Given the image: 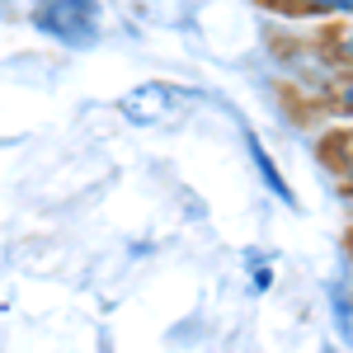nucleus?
Here are the masks:
<instances>
[{"label": "nucleus", "mask_w": 353, "mask_h": 353, "mask_svg": "<svg viewBox=\"0 0 353 353\" xmlns=\"http://www.w3.org/2000/svg\"><path fill=\"white\" fill-rule=\"evenodd\" d=\"M193 104H198V94L184 90V85H170V81H146L118 99L123 118L137 123V128H174L179 118H189Z\"/></svg>", "instance_id": "obj_1"}, {"label": "nucleus", "mask_w": 353, "mask_h": 353, "mask_svg": "<svg viewBox=\"0 0 353 353\" xmlns=\"http://www.w3.org/2000/svg\"><path fill=\"white\" fill-rule=\"evenodd\" d=\"M33 28L66 48L99 43V0H33Z\"/></svg>", "instance_id": "obj_2"}, {"label": "nucleus", "mask_w": 353, "mask_h": 353, "mask_svg": "<svg viewBox=\"0 0 353 353\" xmlns=\"http://www.w3.org/2000/svg\"><path fill=\"white\" fill-rule=\"evenodd\" d=\"M250 141V161H254V170H259V179H264V189L278 198V203H288V208H297V193L288 189V179H283V170L269 161V151H264V141L259 137H245Z\"/></svg>", "instance_id": "obj_3"}, {"label": "nucleus", "mask_w": 353, "mask_h": 353, "mask_svg": "<svg viewBox=\"0 0 353 353\" xmlns=\"http://www.w3.org/2000/svg\"><path fill=\"white\" fill-rule=\"evenodd\" d=\"M330 311H334V330H339V339H349L353 344V292L344 283H330Z\"/></svg>", "instance_id": "obj_4"}, {"label": "nucleus", "mask_w": 353, "mask_h": 353, "mask_svg": "<svg viewBox=\"0 0 353 353\" xmlns=\"http://www.w3.org/2000/svg\"><path fill=\"white\" fill-rule=\"evenodd\" d=\"M339 52H344V61H349V66H353V33H349V38H344V43H339Z\"/></svg>", "instance_id": "obj_5"}, {"label": "nucleus", "mask_w": 353, "mask_h": 353, "mask_svg": "<svg viewBox=\"0 0 353 353\" xmlns=\"http://www.w3.org/2000/svg\"><path fill=\"white\" fill-rule=\"evenodd\" d=\"M339 99H344V104H349V109H353V81L344 85V90H339Z\"/></svg>", "instance_id": "obj_6"}, {"label": "nucleus", "mask_w": 353, "mask_h": 353, "mask_svg": "<svg viewBox=\"0 0 353 353\" xmlns=\"http://www.w3.org/2000/svg\"><path fill=\"white\" fill-rule=\"evenodd\" d=\"M99 353H113V344H109V339H99Z\"/></svg>", "instance_id": "obj_7"}, {"label": "nucleus", "mask_w": 353, "mask_h": 353, "mask_svg": "<svg viewBox=\"0 0 353 353\" xmlns=\"http://www.w3.org/2000/svg\"><path fill=\"white\" fill-rule=\"evenodd\" d=\"M0 5H5V0H0ZM10 5H14V0H10Z\"/></svg>", "instance_id": "obj_8"}]
</instances>
